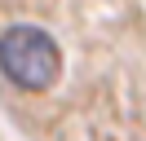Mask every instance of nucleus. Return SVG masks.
I'll return each mask as SVG.
<instances>
[{"mask_svg":"<svg viewBox=\"0 0 146 141\" xmlns=\"http://www.w3.org/2000/svg\"><path fill=\"white\" fill-rule=\"evenodd\" d=\"M0 70L9 84L27 88V93H44L62 75V49L44 26L18 22L0 35Z\"/></svg>","mask_w":146,"mask_h":141,"instance_id":"1","label":"nucleus"}]
</instances>
